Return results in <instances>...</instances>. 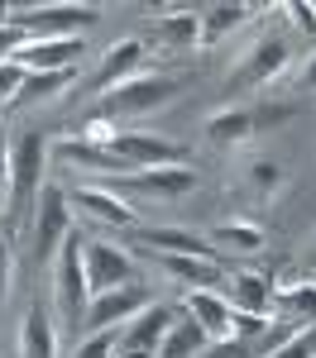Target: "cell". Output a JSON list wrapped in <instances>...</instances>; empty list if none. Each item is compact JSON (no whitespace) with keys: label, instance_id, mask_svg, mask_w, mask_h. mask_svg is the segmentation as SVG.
Masks as SVG:
<instances>
[{"label":"cell","instance_id":"6da1fadb","mask_svg":"<svg viewBox=\"0 0 316 358\" xmlns=\"http://www.w3.org/2000/svg\"><path fill=\"white\" fill-rule=\"evenodd\" d=\"M43 158H48V138L43 129H25L10 143V192H5V239L25 234L34 220V206L43 192Z\"/></svg>","mask_w":316,"mask_h":358},{"label":"cell","instance_id":"7a4b0ae2","mask_svg":"<svg viewBox=\"0 0 316 358\" xmlns=\"http://www.w3.org/2000/svg\"><path fill=\"white\" fill-rule=\"evenodd\" d=\"M182 91V77H130V82L111 86L101 101H96V120H125V115H149V110H163L177 101Z\"/></svg>","mask_w":316,"mask_h":358},{"label":"cell","instance_id":"3957f363","mask_svg":"<svg viewBox=\"0 0 316 358\" xmlns=\"http://www.w3.org/2000/svg\"><path fill=\"white\" fill-rule=\"evenodd\" d=\"M57 310H62V325L72 330V339H82V320L86 306H91V287H86V268H82V234L72 229L62 248H57Z\"/></svg>","mask_w":316,"mask_h":358},{"label":"cell","instance_id":"277c9868","mask_svg":"<svg viewBox=\"0 0 316 358\" xmlns=\"http://www.w3.org/2000/svg\"><path fill=\"white\" fill-rule=\"evenodd\" d=\"M5 24L25 29L29 38H82L91 24H101V5H29Z\"/></svg>","mask_w":316,"mask_h":358},{"label":"cell","instance_id":"5b68a950","mask_svg":"<svg viewBox=\"0 0 316 358\" xmlns=\"http://www.w3.org/2000/svg\"><path fill=\"white\" fill-rule=\"evenodd\" d=\"M29 229H34V258H39V263L57 258L62 239L72 234V201H67V192H62L57 182H43V192H39V206H34V220H29Z\"/></svg>","mask_w":316,"mask_h":358},{"label":"cell","instance_id":"8992f818","mask_svg":"<svg viewBox=\"0 0 316 358\" xmlns=\"http://www.w3.org/2000/svg\"><path fill=\"white\" fill-rule=\"evenodd\" d=\"M106 148H111L120 163H130L135 172H144V167H187L192 163V148H187V143H172V138H158V134H139V129H120Z\"/></svg>","mask_w":316,"mask_h":358},{"label":"cell","instance_id":"52a82bcc","mask_svg":"<svg viewBox=\"0 0 316 358\" xmlns=\"http://www.w3.org/2000/svg\"><path fill=\"white\" fill-rule=\"evenodd\" d=\"M153 306L149 296V287H115V292H101V296H91L86 306V320H82V339L86 334H101V330H120V325H130L135 315H144Z\"/></svg>","mask_w":316,"mask_h":358},{"label":"cell","instance_id":"ba28073f","mask_svg":"<svg viewBox=\"0 0 316 358\" xmlns=\"http://www.w3.org/2000/svg\"><path fill=\"white\" fill-rule=\"evenodd\" d=\"M82 268H86L91 296L135 282V258H130L125 248H115V244H101V239H82Z\"/></svg>","mask_w":316,"mask_h":358},{"label":"cell","instance_id":"9c48e42d","mask_svg":"<svg viewBox=\"0 0 316 358\" xmlns=\"http://www.w3.org/2000/svg\"><path fill=\"white\" fill-rule=\"evenodd\" d=\"M130 239L144 244L153 258H158V253H182V258H211V263H221V253L206 244L201 234H192V229H172V224H135Z\"/></svg>","mask_w":316,"mask_h":358},{"label":"cell","instance_id":"30bf717a","mask_svg":"<svg viewBox=\"0 0 316 358\" xmlns=\"http://www.w3.org/2000/svg\"><path fill=\"white\" fill-rule=\"evenodd\" d=\"M86 43L82 38H29L10 62H20L25 72H72L82 62Z\"/></svg>","mask_w":316,"mask_h":358},{"label":"cell","instance_id":"8fae6325","mask_svg":"<svg viewBox=\"0 0 316 358\" xmlns=\"http://www.w3.org/2000/svg\"><path fill=\"white\" fill-rule=\"evenodd\" d=\"M72 201V210H82L86 220L106 224V229H135L139 215H135V206H125L120 192H106V187H77V192H67Z\"/></svg>","mask_w":316,"mask_h":358},{"label":"cell","instance_id":"7c38bea8","mask_svg":"<svg viewBox=\"0 0 316 358\" xmlns=\"http://www.w3.org/2000/svg\"><path fill=\"white\" fill-rule=\"evenodd\" d=\"M115 187L158 196V201H182L197 187V172L192 167H144V172H130V177H115Z\"/></svg>","mask_w":316,"mask_h":358},{"label":"cell","instance_id":"4fadbf2b","mask_svg":"<svg viewBox=\"0 0 316 358\" xmlns=\"http://www.w3.org/2000/svg\"><path fill=\"white\" fill-rule=\"evenodd\" d=\"M172 320H177L172 306H149L130 325H120V354H158V344L172 330Z\"/></svg>","mask_w":316,"mask_h":358},{"label":"cell","instance_id":"5bb4252c","mask_svg":"<svg viewBox=\"0 0 316 358\" xmlns=\"http://www.w3.org/2000/svg\"><path fill=\"white\" fill-rule=\"evenodd\" d=\"M48 158L72 163V167H91V172H106V177H130V172H135L130 163H120L111 148L86 143V138H57V143H48Z\"/></svg>","mask_w":316,"mask_h":358},{"label":"cell","instance_id":"9a60e30c","mask_svg":"<svg viewBox=\"0 0 316 358\" xmlns=\"http://www.w3.org/2000/svg\"><path fill=\"white\" fill-rule=\"evenodd\" d=\"M287 67V43L283 38H263L249 48V57L230 72V86H268Z\"/></svg>","mask_w":316,"mask_h":358},{"label":"cell","instance_id":"2e32d148","mask_svg":"<svg viewBox=\"0 0 316 358\" xmlns=\"http://www.w3.org/2000/svg\"><path fill=\"white\" fill-rule=\"evenodd\" d=\"M144 67V38H120V43H111V53L101 57V67H96V77H91V91H111V86L130 82V77H139Z\"/></svg>","mask_w":316,"mask_h":358},{"label":"cell","instance_id":"e0dca14e","mask_svg":"<svg viewBox=\"0 0 316 358\" xmlns=\"http://www.w3.org/2000/svg\"><path fill=\"white\" fill-rule=\"evenodd\" d=\"M273 277L263 273H230L226 287H221V296L230 301V310H249V315H268L273 310Z\"/></svg>","mask_w":316,"mask_h":358},{"label":"cell","instance_id":"ac0fdd59","mask_svg":"<svg viewBox=\"0 0 316 358\" xmlns=\"http://www.w3.org/2000/svg\"><path fill=\"white\" fill-rule=\"evenodd\" d=\"M187 315H192L201 330H206V339H211V344L230 339V301L221 296V292H211V287H197V292L187 296Z\"/></svg>","mask_w":316,"mask_h":358},{"label":"cell","instance_id":"d6986e66","mask_svg":"<svg viewBox=\"0 0 316 358\" xmlns=\"http://www.w3.org/2000/svg\"><path fill=\"white\" fill-rule=\"evenodd\" d=\"M158 268L168 277H177V282H187L192 292L197 287H211V292H221L226 287V268L221 263H211V258H182V253H158Z\"/></svg>","mask_w":316,"mask_h":358},{"label":"cell","instance_id":"ffe728a7","mask_svg":"<svg viewBox=\"0 0 316 358\" xmlns=\"http://www.w3.org/2000/svg\"><path fill=\"white\" fill-rule=\"evenodd\" d=\"M20 358H57V325L48 315V306L34 301L20 330Z\"/></svg>","mask_w":316,"mask_h":358},{"label":"cell","instance_id":"44dd1931","mask_svg":"<svg viewBox=\"0 0 316 358\" xmlns=\"http://www.w3.org/2000/svg\"><path fill=\"white\" fill-rule=\"evenodd\" d=\"M206 349H211L206 330H201L192 315H177V320H172V330L163 334V344H158V354H153V358H201Z\"/></svg>","mask_w":316,"mask_h":358},{"label":"cell","instance_id":"7402d4cb","mask_svg":"<svg viewBox=\"0 0 316 358\" xmlns=\"http://www.w3.org/2000/svg\"><path fill=\"white\" fill-rule=\"evenodd\" d=\"M273 306L283 310L287 320H312L316 325V282H287V287H278Z\"/></svg>","mask_w":316,"mask_h":358},{"label":"cell","instance_id":"603a6c76","mask_svg":"<svg viewBox=\"0 0 316 358\" xmlns=\"http://www.w3.org/2000/svg\"><path fill=\"white\" fill-rule=\"evenodd\" d=\"M153 38L168 48H192L201 43V15H163L153 20Z\"/></svg>","mask_w":316,"mask_h":358},{"label":"cell","instance_id":"cb8c5ba5","mask_svg":"<svg viewBox=\"0 0 316 358\" xmlns=\"http://www.w3.org/2000/svg\"><path fill=\"white\" fill-rule=\"evenodd\" d=\"M206 134L211 143H245L254 134V110H221L206 120Z\"/></svg>","mask_w":316,"mask_h":358},{"label":"cell","instance_id":"d4e9b609","mask_svg":"<svg viewBox=\"0 0 316 358\" xmlns=\"http://www.w3.org/2000/svg\"><path fill=\"white\" fill-rule=\"evenodd\" d=\"M245 20H249V5H211V10L201 15V43L226 38L230 29H240Z\"/></svg>","mask_w":316,"mask_h":358},{"label":"cell","instance_id":"484cf974","mask_svg":"<svg viewBox=\"0 0 316 358\" xmlns=\"http://www.w3.org/2000/svg\"><path fill=\"white\" fill-rule=\"evenodd\" d=\"M72 77H77V67H72V72H29L25 86H20V96H15L10 106H25V101H48V96H57L62 86H72Z\"/></svg>","mask_w":316,"mask_h":358},{"label":"cell","instance_id":"4316f807","mask_svg":"<svg viewBox=\"0 0 316 358\" xmlns=\"http://www.w3.org/2000/svg\"><path fill=\"white\" fill-rule=\"evenodd\" d=\"M211 239L235 248V253H259V248H263V229H259V224H235L230 220V224H216Z\"/></svg>","mask_w":316,"mask_h":358},{"label":"cell","instance_id":"83f0119b","mask_svg":"<svg viewBox=\"0 0 316 358\" xmlns=\"http://www.w3.org/2000/svg\"><path fill=\"white\" fill-rule=\"evenodd\" d=\"M115 344H120V330H101L77 339V354L72 358H115Z\"/></svg>","mask_w":316,"mask_h":358},{"label":"cell","instance_id":"f1b7e54d","mask_svg":"<svg viewBox=\"0 0 316 358\" xmlns=\"http://www.w3.org/2000/svg\"><path fill=\"white\" fill-rule=\"evenodd\" d=\"M263 358H316V325H302L283 349H273V354H263Z\"/></svg>","mask_w":316,"mask_h":358},{"label":"cell","instance_id":"f546056e","mask_svg":"<svg viewBox=\"0 0 316 358\" xmlns=\"http://www.w3.org/2000/svg\"><path fill=\"white\" fill-rule=\"evenodd\" d=\"M249 182H254L259 192H278V187H283V167L273 163V158H259V163L249 167Z\"/></svg>","mask_w":316,"mask_h":358},{"label":"cell","instance_id":"4dcf8cb0","mask_svg":"<svg viewBox=\"0 0 316 358\" xmlns=\"http://www.w3.org/2000/svg\"><path fill=\"white\" fill-rule=\"evenodd\" d=\"M25 67L20 62H0V106H10L15 96H20V86H25Z\"/></svg>","mask_w":316,"mask_h":358},{"label":"cell","instance_id":"1f68e13d","mask_svg":"<svg viewBox=\"0 0 316 358\" xmlns=\"http://www.w3.org/2000/svg\"><path fill=\"white\" fill-rule=\"evenodd\" d=\"M29 43V34L25 29H15V24H0V62H10V57L20 53Z\"/></svg>","mask_w":316,"mask_h":358},{"label":"cell","instance_id":"d6a6232c","mask_svg":"<svg viewBox=\"0 0 316 358\" xmlns=\"http://www.w3.org/2000/svg\"><path fill=\"white\" fill-rule=\"evenodd\" d=\"M287 15H292V24L302 29V34H312V38H316V5H307V0H292V5H287Z\"/></svg>","mask_w":316,"mask_h":358},{"label":"cell","instance_id":"836d02e7","mask_svg":"<svg viewBox=\"0 0 316 358\" xmlns=\"http://www.w3.org/2000/svg\"><path fill=\"white\" fill-rule=\"evenodd\" d=\"M10 273H15V258H10V239L0 234V310H5V296H10Z\"/></svg>","mask_w":316,"mask_h":358},{"label":"cell","instance_id":"e575fe53","mask_svg":"<svg viewBox=\"0 0 316 358\" xmlns=\"http://www.w3.org/2000/svg\"><path fill=\"white\" fill-rule=\"evenodd\" d=\"M5 192H10V143L0 129V220H5Z\"/></svg>","mask_w":316,"mask_h":358},{"label":"cell","instance_id":"d590c367","mask_svg":"<svg viewBox=\"0 0 316 358\" xmlns=\"http://www.w3.org/2000/svg\"><path fill=\"white\" fill-rule=\"evenodd\" d=\"M287 115H292V106H263V110H254V129H268V124H283Z\"/></svg>","mask_w":316,"mask_h":358},{"label":"cell","instance_id":"8d00e7d4","mask_svg":"<svg viewBox=\"0 0 316 358\" xmlns=\"http://www.w3.org/2000/svg\"><path fill=\"white\" fill-rule=\"evenodd\" d=\"M302 86H307V91H316V53L307 57V67H302Z\"/></svg>","mask_w":316,"mask_h":358}]
</instances>
